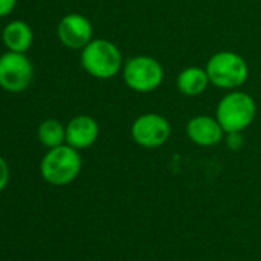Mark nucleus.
I'll return each mask as SVG.
<instances>
[{"label": "nucleus", "mask_w": 261, "mask_h": 261, "mask_svg": "<svg viewBox=\"0 0 261 261\" xmlns=\"http://www.w3.org/2000/svg\"><path fill=\"white\" fill-rule=\"evenodd\" d=\"M82 171V157L79 149L62 145L49 149L40 162L42 178L53 186H66L72 183Z\"/></svg>", "instance_id": "nucleus-1"}, {"label": "nucleus", "mask_w": 261, "mask_h": 261, "mask_svg": "<svg viewBox=\"0 0 261 261\" xmlns=\"http://www.w3.org/2000/svg\"><path fill=\"white\" fill-rule=\"evenodd\" d=\"M80 63L89 75L100 80H108L118 74L123 62L118 48L112 42L105 39H92L82 49Z\"/></svg>", "instance_id": "nucleus-2"}, {"label": "nucleus", "mask_w": 261, "mask_h": 261, "mask_svg": "<svg viewBox=\"0 0 261 261\" xmlns=\"http://www.w3.org/2000/svg\"><path fill=\"white\" fill-rule=\"evenodd\" d=\"M256 105L246 92H230L217 106V120L224 133H241L255 118Z\"/></svg>", "instance_id": "nucleus-3"}, {"label": "nucleus", "mask_w": 261, "mask_h": 261, "mask_svg": "<svg viewBox=\"0 0 261 261\" xmlns=\"http://www.w3.org/2000/svg\"><path fill=\"white\" fill-rule=\"evenodd\" d=\"M206 72L214 86L221 89H233L247 80L249 68L241 56L232 51H221L209 59Z\"/></svg>", "instance_id": "nucleus-4"}, {"label": "nucleus", "mask_w": 261, "mask_h": 261, "mask_svg": "<svg viewBox=\"0 0 261 261\" xmlns=\"http://www.w3.org/2000/svg\"><path fill=\"white\" fill-rule=\"evenodd\" d=\"M165 72L159 60L139 56L126 62L123 69L124 83L137 92H151L155 91L163 82Z\"/></svg>", "instance_id": "nucleus-5"}, {"label": "nucleus", "mask_w": 261, "mask_h": 261, "mask_svg": "<svg viewBox=\"0 0 261 261\" xmlns=\"http://www.w3.org/2000/svg\"><path fill=\"white\" fill-rule=\"evenodd\" d=\"M34 79V66L22 53L8 51L0 56V88L19 94L30 88Z\"/></svg>", "instance_id": "nucleus-6"}, {"label": "nucleus", "mask_w": 261, "mask_h": 261, "mask_svg": "<svg viewBox=\"0 0 261 261\" xmlns=\"http://www.w3.org/2000/svg\"><path fill=\"white\" fill-rule=\"evenodd\" d=\"M133 140L146 149L163 146L171 137V124L160 114H143L130 126Z\"/></svg>", "instance_id": "nucleus-7"}, {"label": "nucleus", "mask_w": 261, "mask_h": 261, "mask_svg": "<svg viewBox=\"0 0 261 261\" xmlns=\"http://www.w3.org/2000/svg\"><path fill=\"white\" fill-rule=\"evenodd\" d=\"M57 36L66 48L83 49L92 40V25L85 16L72 13L60 20Z\"/></svg>", "instance_id": "nucleus-8"}, {"label": "nucleus", "mask_w": 261, "mask_h": 261, "mask_svg": "<svg viewBox=\"0 0 261 261\" xmlns=\"http://www.w3.org/2000/svg\"><path fill=\"white\" fill-rule=\"evenodd\" d=\"M98 123L89 115H77L66 126V145L75 149H88L98 139Z\"/></svg>", "instance_id": "nucleus-9"}, {"label": "nucleus", "mask_w": 261, "mask_h": 261, "mask_svg": "<svg viewBox=\"0 0 261 261\" xmlns=\"http://www.w3.org/2000/svg\"><path fill=\"white\" fill-rule=\"evenodd\" d=\"M186 134L198 146H215L223 140L224 129L217 118L198 115L186 124Z\"/></svg>", "instance_id": "nucleus-10"}, {"label": "nucleus", "mask_w": 261, "mask_h": 261, "mask_svg": "<svg viewBox=\"0 0 261 261\" xmlns=\"http://www.w3.org/2000/svg\"><path fill=\"white\" fill-rule=\"evenodd\" d=\"M2 40L8 51L25 54L33 45L34 34H33L31 27L27 22L14 20L5 27L2 33Z\"/></svg>", "instance_id": "nucleus-11"}, {"label": "nucleus", "mask_w": 261, "mask_h": 261, "mask_svg": "<svg viewBox=\"0 0 261 261\" xmlns=\"http://www.w3.org/2000/svg\"><path fill=\"white\" fill-rule=\"evenodd\" d=\"M209 83L211 82H209V75H207L206 69H201L197 66H191V68L183 69L177 79L178 91L188 97L200 95L201 92L206 91Z\"/></svg>", "instance_id": "nucleus-12"}, {"label": "nucleus", "mask_w": 261, "mask_h": 261, "mask_svg": "<svg viewBox=\"0 0 261 261\" xmlns=\"http://www.w3.org/2000/svg\"><path fill=\"white\" fill-rule=\"evenodd\" d=\"M37 137L43 146L53 149L66 143V127L59 120L48 118L40 123L37 129Z\"/></svg>", "instance_id": "nucleus-13"}, {"label": "nucleus", "mask_w": 261, "mask_h": 261, "mask_svg": "<svg viewBox=\"0 0 261 261\" xmlns=\"http://www.w3.org/2000/svg\"><path fill=\"white\" fill-rule=\"evenodd\" d=\"M10 183V166L8 162L0 155V192H2Z\"/></svg>", "instance_id": "nucleus-14"}, {"label": "nucleus", "mask_w": 261, "mask_h": 261, "mask_svg": "<svg viewBox=\"0 0 261 261\" xmlns=\"http://www.w3.org/2000/svg\"><path fill=\"white\" fill-rule=\"evenodd\" d=\"M17 5V0H0V19L10 16Z\"/></svg>", "instance_id": "nucleus-15"}, {"label": "nucleus", "mask_w": 261, "mask_h": 261, "mask_svg": "<svg viewBox=\"0 0 261 261\" xmlns=\"http://www.w3.org/2000/svg\"><path fill=\"white\" fill-rule=\"evenodd\" d=\"M243 145V137L240 133H229L227 134V146L230 149H240Z\"/></svg>", "instance_id": "nucleus-16"}]
</instances>
